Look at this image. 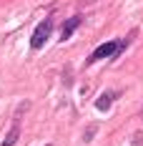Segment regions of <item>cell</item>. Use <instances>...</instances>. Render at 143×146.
I'll list each match as a JSON object with an SVG mask.
<instances>
[{"label":"cell","instance_id":"1","mask_svg":"<svg viewBox=\"0 0 143 146\" xmlns=\"http://www.w3.org/2000/svg\"><path fill=\"white\" fill-rule=\"evenodd\" d=\"M128 45V38H121V40H108V43H100L90 56H88V63H98V60H105V58H115L126 50Z\"/></svg>","mask_w":143,"mask_h":146},{"label":"cell","instance_id":"2","mask_svg":"<svg viewBox=\"0 0 143 146\" xmlns=\"http://www.w3.org/2000/svg\"><path fill=\"white\" fill-rule=\"evenodd\" d=\"M53 18H45V20H40L38 25H35V30H33V35H30V48L33 50H40L45 45V40L50 38V33H53Z\"/></svg>","mask_w":143,"mask_h":146},{"label":"cell","instance_id":"3","mask_svg":"<svg viewBox=\"0 0 143 146\" xmlns=\"http://www.w3.org/2000/svg\"><path fill=\"white\" fill-rule=\"evenodd\" d=\"M80 23H83V18H80V15H73V18H68V20L63 23V28H60V40H68L73 33L80 28Z\"/></svg>","mask_w":143,"mask_h":146},{"label":"cell","instance_id":"4","mask_svg":"<svg viewBox=\"0 0 143 146\" xmlns=\"http://www.w3.org/2000/svg\"><path fill=\"white\" fill-rule=\"evenodd\" d=\"M115 96H118L115 91H103L98 98H96V108H98L100 113H108L111 106H113V101H115Z\"/></svg>","mask_w":143,"mask_h":146},{"label":"cell","instance_id":"5","mask_svg":"<svg viewBox=\"0 0 143 146\" xmlns=\"http://www.w3.org/2000/svg\"><path fill=\"white\" fill-rule=\"evenodd\" d=\"M18 139H20V126H18V121H15L13 129L5 133V139L0 141V146H15V144H18Z\"/></svg>","mask_w":143,"mask_h":146},{"label":"cell","instance_id":"6","mask_svg":"<svg viewBox=\"0 0 143 146\" xmlns=\"http://www.w3.org/2000/svg\"><path fill=\"white\" fill-rule=\"evenodd\" d=\"M141 139H143L141 133H136V136H133V146H141Z\"/></svg>","mask_w":143,"mask_h":146},{"label":"cell","instance_id":"7","mask_svg":"<svg viewBox=\"0 0 143 146\" xmlns=\"http://www.w3.org/2000/svg\"><path fill=\"white\" fill-rule=\"evenodd\" d=\"M45 146H50V144H45Z\"/></svg>","mask_w":143,"mask_h":146}]
</instances>
